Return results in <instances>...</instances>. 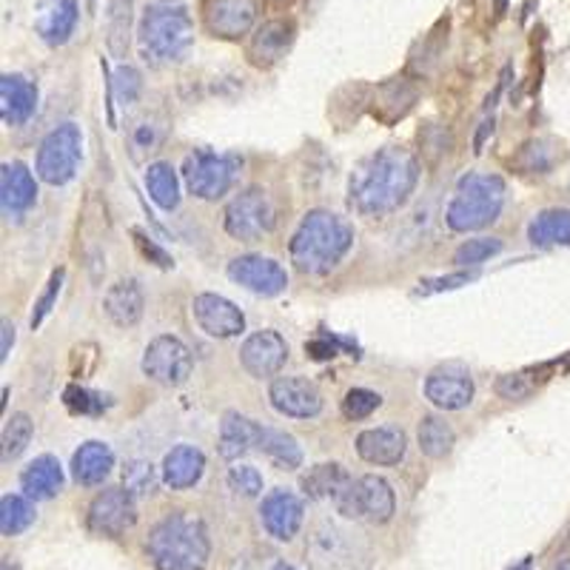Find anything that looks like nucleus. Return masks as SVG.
<instances>
[{
	"mask_svg": "<svg viewBox=\"0 0 570 570\" xmlns=\"http://www.w3.org/2000/svg\"><path fill=\"white\" fill-rule=\"evenodd\" d=\"M142 308H146V297L137 279H117L109 285V292L104 294V312L117 328H131L140 323Z\"/></svg>",
	"mask_w": 570,
	"mask_h": 570,
	"instance_id": "24",
	"label": "nucleus"
},
{
	"mask_svg": "<svg viewBox=\"0 0 570 570\" xmlns=\"http://www.w3.org/2000/svg\"><path fill=\"white\" fill-rule=\"evenodd\" d=\"M223 226H226L228 237L240 243H257L263 234L274 232V226H277V208H274L266 188L254 186L234 197L226 206Z\"/></svg>",
	"mask_w": 570,
	"mask_h": 570,
	"instance_id": "8",
	"label": "nucleus"
},
{
	"mask_svg": "<svg viewBox=\"0 0 570 570\" xmlns=\"http://www.w3.org/2000/svg\"><path fill=\"white\" fill-rule=\"evenodd\" d=\"M259 434H263V425L237 414V411H226L220 422V436H217V451L228 462L240 460L252 448H257Z\"/></svg>",
	"mask_w": 570,
	"mask_h": 570,
	"instance_id": "25",
	"label": "nucleus"
},
{
	"mask_svg": "<svg viewBox=\"0 0 570 570\" xmlns=\"http://www.w3.org/2000/svg\"><path fill=\"white\" fill-rule=\"evenodd\" d=\"M20 488L32 502H46V499H55L63 491V468L55 456L43 454L38 460L29 462L20 473Z\"/></svg>",
	"mask_w": 570,
	"mask_h": 570,
	"instance_id": "29",
	"label": "nucleus"
},
{
	"mask_svg": "<svg viewBox=\"0 0 570 570\" xmlns=\"http://www.w3.org/2000/svg\"><path fill=\"white\" fill-rule=\"evenodd\" d=\"M473 376L462 363H445L425 380V396L440 411H462L473 402Z\"/></svg>",
	"mask_w": 570,
	"mask_h": 570,
	"instance_id": "14",
	"label": "nucleus"
},
{
	"mask_svg": "<svg viewBox=\"0 0 570 570\" xmlns=\"http://www.w3.org/2000/svg\"><path fill=\"white\" fill-rule=\"evenodd\" d=\"M38 200V183L20 160L3 163L0 169V206L7 214H23Z\"/></svg>",
	"mask_w": 570,
	"mask_h": 570,
	"instance_id": "23",
	"label": "nucleus"
},
{
	"mask_svg": "<svg viewBox=\"0 0 570 570\" xmlns=\"http://www.w3.org/2000/svg\"><path fill=\"white\" fill-rule=\"evenodd\" d=\"M288 360V343L277 331H257L240 345V363L257 380L279 374V368Z\"/></svg>",
	"mask_w": 570,
	"mask_h": 570,
	"instance_id": "18",
	"label": "nucleus"
},
{
	"mask_svg": "<svg viewBox=\"0 0 570 570\" xmlns=\"http://www.w3.org/2000/svg\"><path fill=\"white\" fill-rule=\"evenodd\" d=\"M111 468H115V451L106 442L98 440L83 442L75 451V456H71V476H75V482H80L86 488L104 485Z\"/></svg>",
	"mask_w": 570,
	"mask_h": 570,
	"instance_id": "28",
	"label": "nucleus"
},
{
	"mask_svg": "<svg viewBox=\"0 0 570 570\" xmlns=\"http://www.w3.org/2000/svg\"><path fill=\"white\" fill-rule=\"evenodd\" d=\"M294 35L297 27L294 20H266L263 27H257V32L252 35V43H248V58L254 66H274L277 60L285 58V52L292 49Z\"/></svg>",
	"mask_w": 570,
	"mask_h": 570,
	"instance_id": "21",
	"label": "nucleus"
},
{
	"mask_svg": "<svg viewBox=\"0 0 570 570\" xmlns=\"http://www.w3.org/2000/svg\"><path fill=\"white\" fill-rule=\"evenodd\" d=\"M142 374L149 376L151 383L166 385V389H177L191 376L195 368V360H191V351L175 334H160V337L151 340L142 351Z\"/></svg>",
	"mask_w": 570,
	"mask_h": 570,
	"instance_id": "9",
	"label": "nucleus"
},
{
	"mask_svg": "<svg viewBox=\"0 0 570 570\" xmlns=\"http://www.w3.org/2000/svg\"><path fill=\"white\" fill-rule=\"evenodd\" d=\"M528 240L533 246H559L570 243V208H544L528 226Z\"/></svg>",
	"mask_w": 570,
	"mask_h": 570,
	"instance_id": "31",
	"label": "nucleus"
},
{
	"mask_svg": "<svg viewBox=\"0 0 570 570\" xmlns=\"http://www.w3.org/2000/svg\"><path fill=\"white\" fill-rule=\"evenodd\" d=\"M491 131H493V120H485L480 129V135H476V140H473V151H476V155L482 151V146H485V137L491 135Z\"/></svg>",
	"mask_w": 570,
	"mask_h": 570,
	"instance_id": "52",
	"label": "nucleus"
},
{
	"mask_svg": "<svg viewBox=\"0 0 570 570\" xmlns=\"http://www.w3.org/2000/svg\"><path fill=\"white\" fill-rule=\"evenodd\" d=\"M416 98H420V91H416V86L411 80L394 78L389 83L376 86L374 98H371V111H374L376 120H383V124L391 126L414 109Z\"/></svg>",
	"mask_w": 570,
	"mask_h": 570,
	"instance_id": "26",
	"label": "nucleus"
},
{
	"mask_svg": "<svg viewBox=\"0 0 570 570\" xmlns=\"http://www.w3.org/2000/svg\"><path fill=\"white\" fill-rule=\"evenodd\" d=\"M35 436V422L29 414H12L7 420V428H3V462H12L18 460L23 451L29 448Z\"/></svg>",
	"mask_w": 570,
	"mask_h": 570,
	"instance_id": "37",
	"label": "nucleus"
},
{
	"mask_svg": "<svg viewBox=\"0 0 570 570\" xmlns=\"http://www.w3.org/2000/svg\"><path fill=\"white\" fill-rule=\"evenodd\" d=\"M78 18V0H40L35 9V32L43 43L63 46L75 35Z\"/></svg>",
	"mask_w": 570,
	"mask_h": 570,
	"instance_id": "20",
	"label": "nucleus"
},
{
	"mask_svg": "<svg viewBox=\"0 0 570 570\" xmlns=\"http://www.w3.org/2000/svg\"><path fill=\"white\" fill-rule=\"evenodd\" d=\"M240 171V157L217 155L208 149H195L183 160V180L197 200H220L232 191Z\"/></svg>",
	"mask_w": 570,
	"mask_h": 570,
	"instance_id": "7",
	"label": "nucleus"
},
{
	"mask_svg": "<svg viewBox=\"0 0 570 570\" xmlns=\"http://www.w3.org/2000/svg\"><path fill=\"white\" fill-rule=\"evenodd\" d=\"M257 0H203V23L214 38L237 40L257 23Z\"/></svg>",
	"mask_w": 570,
	"mask_h": 570,
	"instance_id": "13",
	"label": "nucleus"
},
{
	"mask_svg": "<svg viewBox=\"0 0 570 570\" xmlns=\"http://www.w3.org/2000/svg\"><path fill=\"white\" fill-rule=\"evenodd\" d=\"M0 331H3V334H0V363H7L9 360V351H12V345H14V325L9 323V320H3V325H0Z\"/></svg>",
	"mask_w": 570,
	"mask_h": 570,
	"instance_id": "51",
	"label": "nucleus"
},
{
	"mask_svg": "<svg viewBox=\"0 0 570 570\" xmlns=\"http://www.w3.org/2000/svg\"><path fill=\"white\" fill-rule=\"evenodd\" d=\"M63 277H66V272H63V268H58V272L49 277V283H46V292L40 294V299L35 303L32 317H29V325H32V331L40 328V325H43V320L52 314L55 303H58V297H60V288H63Z\"/></svg>",
	"mask_w": 570,
	"mask_h": 570,
	"instance_id": "45",
	"label": "nucleus"
},
{
	"mask_svg": "<svg viewBox=\"0 0 570 570\" xmlns=\"http://www.w3.org/2000/svg\"><path fill=\"white\" fill-rule=\"evenodd\" d=\"M0 570H20V568L12 562V559H3V564H0Z\"/></svg>",
	"mask_w": 570,
	"mask_h": 570,
	"instance_id": "53",
	"label": "nucleus"
},
{
	"mask_svg": "<svg viewBox=\"0 0 570 570\" xmlns=\"http://www.w3.org/2000/svg\"><path fill=\"white\" fill-rule=\"evenodd\" d=\"M80 157H83L80 126L60 124L40 140L35 171H38V177L46 186H66L78 175Z\"/></svg>",
	"mask_w": 570,
	"mask_h": 570,
	"instance_id": "6",
	"label": "nucleus"
},
{
	"mask_svg": "<svg viewBox=\"0 0 570 570\" xmlns=\"http://www.w3.org/2000/svg\"><path fill=\"white\" fill-rule=\"evenodd\" d=\"M137 43L146 63H177L195 43V23L180 0H151L142 9Z\"/></svg>",
	"mask_w": 570,
	"mask_h": 570,
	"instance_id": "4",
	"label": "nucleus"
},
{
	"mask_svg": "<svg viewBox=\"0 0 570 570\" xmlns=\"http://www.w3.org/2000/svg\"><path fill=\"white\" fill-rule=\"evenodd\" d=\"M354 246V228L345 217L325 208H314L303 217L292 237V263L299 274L323 277L343 263L345 254Z\"/></svg>",
	"mask_w": 570,
	"mask_h": 570,
	"instance_id": "2",
	"label": "nucleus"
},
{
	"mask_svg": "<svg viewBox=\"0 0 570 570\" xmlns=\"http://www.w3.org/2000/svg\"><path fill=\"white\" fill-rule=\"evenodd\" d=\"M146 191L163 212H175L180 206V177L171 163H151L146 169Z\"/></svg>",
	"mask_w": 570,
	"mask_h": 570,
	"instance_id": "34",
	"label": "nucleus"
},
{
	"mask_svg": "<svg viewBox=\"0 0 570 570\" xmlns=\"http://www.w3.org/2000/svg\"><path fill=\"white\" fill-rule=\"evenodd\" d=\"M416 440H420V451L431 460H445L456 445V434L454 428L448 425L442 416L428 414L422 416L420 431H416Z\"/></svg>",
	"mask_w": 570,
	"mask_h": 570,
	"instance_id": "35",
	"label": "nucleus"
},
{
	"mask_svg": "<svg viewBox=\"0 0 570 570\" xmlns=\"http://www.w3.org/2000/svg\"><path fill=\"white\" fill-rule=\"evenodd\" d=\"M38 109V86L23 75L0 78V117L7 126H23Z\"/></svg>",
	"mask_w": 570,
	"mask_h": 570,
	"instance_id": "22",
	"label": "nucleus"
},
{
	"mask_svg": "<svg viewBox=\"0 0 570 570\" xmlns=\"http://www.w3.org/2000/svg\"><path fill=\"white\" fill-rule=\"evenodd\" d=\"M525 155H531V163L525 166V171H548L551 169V157L544 155V146L542 142H528Z\"/></svg>",
	"mask_w": 570,
	"mask_h": 570,
	"instance_id": "49",
	"label": "nucleus"
},
{
	"mask_svg": "<svg viewBox=\"0 0 570 570\" xmlns=\"http://www.w3.org/2000/svg\"><path fill=\"white\" fill-rule=\"evenodd\" d=\"M131 20H135V0H109L106 12V46L115 58H126L131 38Z\"/></svg>",
	"mask_w": 570,
	"mask_h": 570,
	"instance_id": "33",
	"label": "nucleus"
},
{
	"mask_svg": "<svg viewBox=\"0 0 570 570\" xmlns=\"http://www.w3.org/2000/svg\"><path fill=\"white\" fill-rule=\"evenodd\" d=\"M203 471H206V456L200 448L195 445H177L171 448L166 460H163V482L171 491H186L200 482Z\"/></svg>",
	"mask_w": 570,
	"mask_h": 570,
	"instance_id": "27",
	"label": "nucleus"
},
{
	"mask_svg": "<svg viewBox=\"0 0 570 570\" xmlns=\"http://www.w3.org/2000/svg\"><path fill=\"white\" fill-rule=\"evenodd\" d=\"M228 488H232L237 497L254 499L263 493V473L252 465H234L228 468Z\"/></svg>",
	"mask_w": 570,
	"mask_h": 570,
	"instance_id": "44",
	"label": "nucleus"
},
{
	"mask_svg": "<svg viewBox=\"0 0 570 570\" xmlns=\"http://www.w3.org/2000/svg\"><path fill=\"white\" fill-rule=\"evenodd\" d=\"M354 485L351 473L345 471L337 462H323V465H314L312 471L303 476V491L305 497L314 499V502H323V499H331L337 502L348 488Z\"/></svg>",
	"mask_w": 570,
	"mask_h": 570,
	"instance_id": "30",
	"label": "nucleus"
},
{
	"mask_svg": "<svg viewBox=\"0 0 570 570\" xmlns=\"http://www.w3.org/2000/svg\"><path fill=\"white\" fill-rule=\"evenodd\" d=\"M274 411L294 420H314L323 411V394L305 376H277L268 389Z\"/></svg>",
	"mask_w": 570,
	"mask_h": 570,
	"instance_id": "15",
	"label": "nucleus"
},
{
	"mask_svg": "<svg viewBox=\"0 0 570 570\" xmlns=\"http://www.w3.org/2000/svg\"><path fill=\"white\" fill-rule=\"evenodd\" d=\"M35 522V505L32 499L23 493H7L0 499V531L3 537H18V533L27 531Z\"/></svg>",
	"mask_w": 570,
	"mask_h": 570,
	"instance_id": "36",
	"label": "nucleus"
},
{
	"mask_svg": "<svg viewBox=\"0 0 570 570\" xmlns=\"http://www.w3.org/2000/svg\"><path fill=\"white\" fill-rule=\"evenodd\" d=\"M272 570H297V568H294V564H288V562H277Z\"/></svg>",
	"mask_w": 570,
	"mask_h": 570,
	"instance_id": "54",
	"label": "nucleus"
},
{
	"mask_svg": "<svg viewBox=\"0 0 570 570\" xmlns=\"http://www.w3.org/2000/svg\"><path fill=\"white\" fill-rule=\"evenodd\" d=\"M131 240H135L137 252H140L142 259H149V263H155L157 268H171L175 266V259L169 257V254L163 252L160 246H157L155 240H151L149 234L140 232V228H131Z\"/></svg>",
	"mask_w": 570,
	"mask_h": 570,
	"instance_id": "46",
	"label": "nucleus"
},
{
	"mask_svg": "<svg viewBox=\"0 0 570 570\" xmlns=\"http://www.w3.org/2000/svg\"><path fill=\"white\" fill-rule=\"evenodd\" d=\"M63 402L71 414H80V416H98L111 405L109 396L95 394V391L80 389V385H69V389L63 391Z\"/></svg>",
	"mask_w": 570,
	"mask_h": 570,
	"instance_id": "39",
	"label": "nucleus"
},
{
	"mask_svg": "<svg viewBox=\"0 0 570 570\" xmlns=\"http://www.w3.org/2000/svg\"><path fill=\"white\" fill-rule=\"evenodd\" d=\"M334 505H337V511L343 513V517H360L374 522V525H385V522L394 517L396 499L394 488H391L383 476L368 473V476H360Z\"/></svg>",
	"mask_w": 570,
	"mask_h": 570,
	"instance_id": "10",
	"label": "nucleus"
},
{
	"mask_svg": "<svg viewBox=\"0 0 570 570\" xmlns=\"http://www.w3.org/2000/svg\"><path fill=\"white\" fill-rule=\"evenodd\" d=\"M259 519H263V528L268 531V537L279 539V542H288L299 533L305 519V505L297 493L277 488V491L268 493L259 505Z\"/></svg>",
	"mask_w": 570,
	"mask_h": 570,
	"instance_id": "17",
	"label": "nucleus"
},
{
	"mask_svg": "<svg viewBox=\"0 0 570 570\" xmlns=\"http://www.w3.org/2000/svg\"><path fill=\"white\" fill-rule=\"evenodd\" d=\"M409 451V436L396 425L368 428L356 436V454L371 465H400Z\"/></svg>",
	"mask_w": 570,
	"mask_h": 570,
	"instance_id": "19",
	"label": "nucleus"
},
{
	"mask_svg": "<svg viewBox=\"0 0 570 570\" xmlns=\"http://www.w3.org/2000/svg\"><path fill=\"white\" fill-rule=\"evenodd\" d=\"M129 140H131V155H135L137 160H142L146 155H155V151L160 149L163 140H166V126H163L160 120H155V117H151V120L146 117V120H140V124H135Z\"/></svg>",
	"mask_w": 570,
	"mask_h": 570,
	"instance_id": "38",
	"label": "nucleus"
},
{
	"mask_svg": "<svg viewBox=\"0 0 570 570\" xmlns=\"http://www.w3.org/2000/svg\"><path fill=\"white\" fill-rule=\"evenodd\" d=\"M497 394L502 400H528L533 394V383L525 374H505L497 380Z\"/></svg>",
	"mask_w": 570,
	"mask_h": 570,
	"instance_id": "47",
	"label": "nucleus"
},
{
	"mask_svg": "<svg viewBox=\"0 0 570 570\" xmlns=\"http://www.w3.org/2000/svg\"><path fill=\"white\" fill-rule=\"evenodd\" d=\"M308 356L314 360H331V356H337V343H325V340H314V343L305 345Z\"/></svg>",
	"mask_w": 570,
	"mask_h": 570,
	"instance_id": "50",
	"label": "nucleus"
},
{
	"mask_svg": "<svg viewBox=\"0 0 570 570\" xmlns=\"http://www.w3.org/2000/svg\"><path fill=\"white\" fill-rule=\"evenodd\" d=\"M383 405V396L376 394V391L368 389H351L348 394L343 396V416L345 420L356 422V420H368L376 409Z\"/></svg>",
	"mask_w": 570,
	"mask_h": 570,
	"instance_id": "43",
	"label": "nucleus"
},
{
	"mask_svg": "<svg viewBox=\"0 0 570 570\" xmlns=\"http://www.w3.org/2000/svg\"><path fill=\"white\" fill-rule=\"evenodd\" d=\"M228 277L237 285L248 288L252 294L259 297H277L288 288V274L279 266L277 259L259 257V254H243L228 263Z\"/></svg>",
	"mask_w": 570,
	"mask_h": 570,
	"instance_id": "12",
	"label": "nucleus"
},
{
	"mask_svg": "<svg viewBox=\"0 0 570 570\" xmlns=\"http://www.w3.org/2000/svg\"><path fill=\"white\" fill-rule=\"evenodd\" d=\"M476 274H451V277H440V279H425L420 283V294H436V292H451V288H460V285H468Z\"/></svg>",
	"mask_w": 570,
	"mask_h": 570,
	"instance_id": "48",
	"label": "nucleus"
},
{
	"mask_svg": "<svg viewBox=\"0 0 570 570\" xmlns=\"http://www.w3.org/2000/svg\"><path fill=\"white\" fill-rule=\"evenodd\" d=\"M109 91L117 98V104H135L142 91V75L129 63H120L115 69V78L109 80Z\"/></svg>",
	"mask_w": 570,
	"mask_h": 570,
	"instance_id": "41",
	"label": "nucleus"
},
{
	"mask_svg": "<svg viewBox=\"0 0 570 570\" xmlns=\"http://www.w3.org/2000/svg\"><path fill=\"white\" fill-rule=\"evenodd\" d=\"M420 183V160L402 146L365 157L348 183V203L363 217H389L409 203Z\"/></svg>",
	"mask_w": 570,
	"mask_h": 570,
	"instance_id": "1",
	"label": "nucleus"
},
{
	"mask_svg": "<svg viewBox=\"0 0 570 570\" xmlns=\"http://www.w3.org/2000/svg\"><path fill=\"white\" fill-rule=\"evenodd\" d=\"M259 454H266L279 471H294V468L303 465V448L297 445L292 434L277 431V428H263L257 442Z\"/></svg>",
	"mask_w": 570,
	"mask_h": 570,
	"instance_id": "32",
	"label": "nucleus"
},
{
	"mask_svg": "<svg viewBox=\"0 0 570 570\" xmlns=\"http://www.w3.org/2000/svg\"><path fill=\"white\" fill-rule=\"evenodd\" d=\"M502 252V240L497 237H476V240L462 243L454 252V266L468 268V266H482L485 259L497 257Z\"/></svg>",
	"mask_w": 570,
	"mask_h": 570,
	"instance_id": "40",
	"label": "nucleus"
},
{
	"mask_svg": "<svg viewBox=\"0 0 570 570\" xmlns=\"http://www.w3.org/2000/svg\"><path fill=\"white\" fill-rule=\"evenodd\" d=\"M502 206H505V180L499 175H485V171H468L456 183L454 200L445 212V223L456 234L482 232L499 220Z\"/></svg>",
	"mask_w": 570,
	"mask_h": 570,
	"instance_id": "5",
	"label": "nucleus"
},
{
	"mask_svg": "<svg viewBox=\"0 0 570 570\" xmlns=\"http://www.w3.org/2000/svg\"><path fill=\"white\" fill-rule=\"evenodd\" d=\"M135 493L126 488H106L89 505V531L98 537L117 539L131 531L137 522V502Z\"/></svg>",
	"mask_w": 570,
	"mask_h": 570,
	"instance_id": "11",
	"label": "nucleus"
},
{
	"mask_svg": "<svg viewBox=\"0 0 570 570\" xmlns=\"http://www.w3.org/2000/svg\"><path fill=\"white\" fill-rule=\"evenodd\" d=\"M124 488L131 491L135 497H149L157 488V473L155 465L146 460H131L124 468Z\"/></svg>",
	"mask_w": 570,
	"mask_h": 570,
	"instance_id": "42",
	"label": "nucleus"
},
{
	"mask_svg": "<svg viewBox=\"0 0 570 570\" xmlns=\"http://www.w3.org/2000/svg\"><path fill=\"white\" fill-rule=\"evenodd\" d=\"M191 314H195V323L200 325V331H206L214 340L240 337L246 331V317H243L240 308L220 294H197L191 299Z\"/></svg>",
	"mask_w": 570,
	"mask_h": 570,
	"instance_id": "16",
	"label": "nucleus"
},
{
	"mask_svg": "<svg viewBox=\"0 0 570 570\" xmlns=\"http://www.w3.org/2000/svg\"><path fill=\"white\" fill-rule=\"evenodd\" d=\"M553 570H570V557H568V559H562V562H559L557 568H553Z\"/></svg>",
	"mask_w": 570,
	"mask_h": 570,
	"instance_id": "55",
	"label": "nucleus"
},
{
	"mask_svg": "<svg viewBox=\"0 0 570 570\" xmlns=\"http://www.w3.org/2000/svg\"><path fill=\"white\" fill-rule=\"evenodd\" d=\"M146 553L157 570H206L212 557L206 522L188 511L169 513L151 528Z\"/></svg>",
	"mask_w": 570,
	"mask_h": 570,
	"instance_id": "3",
	"label": "nucleus"
}]
</instances>
